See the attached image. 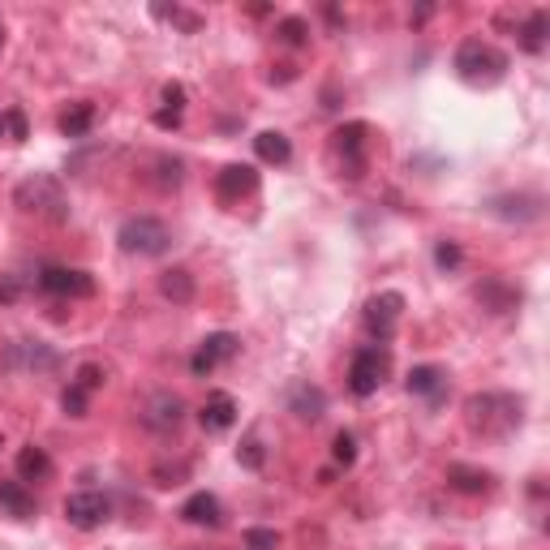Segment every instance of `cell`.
<instances>
[{
	"instance_id": "28",
	"label": "cell",
	"mask_w": 550,
	"mask_h": 550,
	"mask_svg": "<svg viewBox=\"0 0 550 550\" xmlns=\"http://www.w3.org/2000/svg\"><path fill=\"white\" fill-rule=\"evenodd\" d=\"M275 39L288 43V48H301V43H310V26L301 18H280L275 22Z\"/></svg>"
},
{
	"instance_id": "31",
	"label": "cell",
	"mask_w": 550,
	"mask_h": 550,
	"mask_svg": "<svg viewBox=\"0 0 550 550\" xmlns=\"http://www.w3.org/2000/svg\"><path fill=\"white\" fill-rule=\"evenodd\" d=\"M460 263H465V254H460L456 241H439V245H434V267H439V271H460Z\"/></svg>"
},
{
	"instance_id": "5",
	"label": "cell",
	"mask_w": 550,
	"mask_h": 550,
	"mask_svg": "<svg viewBox=\"0 0 550 550\" xmlns=\"http://www.w3.org/2000/svg\"><path fill=\"white\" fill-rule=\"evenodd\" d=\"M387 374H392V353L383 344H361L349 361V392L366 400L387 383Z\"/></svg>"
},
{
	"instance_id": "23",
	"label": "cell",
	"mask_w": 550,
	"mask_h": 550,
	"mask_svg": "<svg viewBox=\"0 0 550 550\" xmlns=\"http://www.w3.org/2000/svg\"><path fill=\"white\" fill-rule=\"evenodd\" d=\"M159 293H164L172 306H185V301H194V275L185 267H172L159 275Z\"/></svg>"
},
{
	"instance_id": "29",
	"label": "cell",
	"mask_w": 550,
	"mask_h": 550,
	"mask_svg": "<svg viewBox=\"0 0 550 550\" xmlns=\"http://www.w3.org/2000/svg\"><path fill=\"white\" fill-rule=\"evenodd\" d=\"M26 112L22 108H5L0 112V138H9V142H26Z\"/></svg>"
},
{
	"instance_id": "8",
	"label": "cell",
	"mask_w": 550,
	"mask_h": 550,
	"mask_svg": "<svg viewBox=\"0 0 550 550\" xmlns=\"http://www.w3.org/2000/svg\"><path fill=\"white\" fill-rule=\"evenodd\" d=\"M39 293L48 297H95V275L82 271V267H43L39 271Z\"/></svg>"
},
{
	"instance_id": "26",
	"label": "cell",
	"mask_w": 550,
	"mask_h": 550,
	"mask_svg": "<svg viewBox=\"0 0 550 550\" xmlns=\"http://www.w3.org/2000/svg\"><path fill=\"white\" fill-rule=\"evenodd\" d=\"M477 301H486L495 314H503V310H512L516 301H520V293L516 288H508V284H499V280H486L482 288H477Z\"/></svg>"
},
{
	"instance_id": "24",
	"label": "cell",
	"mask_w": 550,
	"mask_h": 550,
	"mask_svg": "<svg viewBox=\"0 0 550 550\" xmlns=\"http://www.w3.org/2000/svg\"><path fill=\"white\" fill-rule=\"evenodd\" d=\"M185 117V86L181 82H168L164 86V108L155 112V125L159 129H177Z\"/></svg>"
},
{
	"instance_id": "3",
	"label": "cell",
	"mask_w": 550,
	"mask_h": 550,
	"mask_svg": "<svg viewBox=\"0 0 550 550\" xmlns=\"http://www.w3.org/2000/svg\"><path fill=\"white\" fill-rule=\"evenodd\" d=\"M13 202L26 211V215H35V220H52V224H61L65 215H69V202H65V185L48 177V172H35V177H26L18 190H13Z\"/></svg>"
},
{
	"instance_id": "37",
	"label": "cell",
	"mask_w": 550,
	"mask_h": 550,
	"mask_svg": "<svg viewBox=\"0 0 550 550\" xmlns=\"http://www.w3.org/2000/svg\"><path fill=\"white\" fill-rule=\"evenodd\" d=\"M0 48H5V26H0Z\"/></svg>"
},
{
	"instance_id": "7",
	"label": "cell",
	"mask_w": 550,
	"mask_h": 550,
	"mask_svg": "<svg viewBox=\"0 0 550 550\" xmlns=\"http://www.w3.org/2000/svg\"><path fill=\"white\" fill-rule=\"evenodd\" d=\"M138 422L155 434H177L185 422V400L177 392H151L138 409Z\"/></svg>"
},
{
	"instance_id": "18",
	"label": "cell",
	"mask_w": 550,
	"mask_h": 550,
	"mask_svg": "<svg viewBox=\"0 0 550 550\" xmlns=\"http://www.w3.org/2000/svg\"><path fill=\"white\" fill-rule=\"evenodd\" d=\"M288 409H293L301 422H318V417L327 413V396H323V387H314V383H297L293 392H288Z\"/></svg>"
},
{
	"instance_id": "6",
	"label": "cell",
	"mask_w": 550,
	"mask_h": 550,
	"mask_svg": "<svg viewBox=\"0 0 550 550\" xmlns=\"http://www.w3.org/2000/svg\"><path fill=\"white\" fill-rule=\"evenodd\" d=\"M121 250L125 254H138V258H159L172 245V233L164 220H155V215H129V220L121 224Z\"/></svg>"
},
{
	"instance_id": "13",
	"label": "cell",
	"mask_w": 550,
	"mask_h": 550,
	"mask_svg": "<svg viewBox=\"0 0 550 550\" xmlns=\"http://www.w3.org/2000/svg\"><path fill=\"white\" fill-rule=\"evenodd\" d=\"M490 215L529 224V220H538L542 215V198L538 194H499V198H490Z\"/></svg>"
},
{
	"instance_id": "27",
	"label": "cell",
	"mask_w": 550,
	"mask_h": 550,
	"mask_svg": "<svg viewBox=\"0 0 550 550\" xmlns=\"http://www.w3.org/2000/svg\"><path fill=\"white\" fill-rule=\"evenodd\" d=\"M151 13H155V18H164V22H172V26H181L185 35H194L198 26H202V13H190V9H181V5H155Z\"/></svg>"
},
{
	"instance_id": "19",
	"label": "cell",
	"mask_w": 550,
	"mask_h": 550,
	"mask_svg": "<svg viewBox=\"0 0 550 550\" xmlns=\"http://www.w3.org/2000/svg\"><path fill=\"white\" fill-rule=\"evenodd\" d=\"M447 486L460 490V495H490V490H495V477H490L486 469L452 465V469H447Z\"/></svg>"
},
{
	"instance_id": "11",
	"label": "cell",
	"mask_w": 550,
	"mask_h": 550,
	"mask_svg": "<svg viewBox=\"0 0 550 550\" xmlns=\"http://www.w3.org/2000/svg\"><path fill=\"white\" fill-rule=\"evenodd\" d=\"M237 349H241V340L233 336V331H215V336H207V340L198 344V353L190 357V370L198 374V379H207V374H211L215 366L233 361V357H237Z\"/></svg>"
},
{
	"instance_id": "4",
	"label": "cell",
	"mask_w": 550,
	"mask_h": 550,
	"mask_svg": "<svg viewBox=\"0 0 550 550\" xmlns=\"http://www.w3.org/2000/svg\"><path fill=\"white\" fill-rule=\"evenodd\" d=\"M366 142H370V125L366 121H349L331 134L327 151H331V164L340 168V177L357 181L366 172Z\"/></svg>"
},
{
	"instance_id": "36",
	"label": "cell",
	"mask_w": 550,
	"mask_h": 550,
	"mask_svg": "<svg viewBox=\"0 0 550 550\" xmlns=\"http://www.w3.org/2000/svg\"><path fill=\"white\" fill-rule=\"evenodd\" d=\"M18 297V275H5V280H0V301H13Z\"/></svg>"
},
{
	"instance_id": "34",
	"label": "cell",
	"mask_w": 550,
	"mask_h": 550,
	"mask_svg": "<svg viewBox=\"0 0 550 550\" xmlns=\"http://www.w3.org/2000/svg\"><path fill=\"white\" fill-rule=\"evenodd\" d=\"M86 400H91V396H86V392H78V387L69 383L65 392H61V409H65L69 417H86Z\"/></svg>"
},
{
	"instance_id": "17",
	"label": "cell",
	"mask_w": 550,
	"mask_h": 550,
	"mask_svg": "<svg viewBox=\"0 0 550 550\" xmlns=\"http://www.w3.org/2000/svg\"><path fill=\"white\" fill-rule=\"evenodd\" d=\"M409 392L430 400V404H443L447 400V374L439 366H413L409 370Z\"/></svg>"
},
{
	"instance_id": "32",
	"label": "cell",
	"mask_w": 550,
	"mask_h": 550,
	"mask_svg": "<svg viewBox=\"0 0 550 550\" xmlns=\"http://www.w3.org/2000/svg\"><path fill=\"white\" fill-rule=\"evenodd\" d=\"M275 546H280L275 529H245V550H275Z\"/></svg>"
},
{
	"instance_id": "16",
	"label": "cell",
	"mask_w": 550,
	"mask_h": 550,
	"mask_svg": "<svg viewBox=\"0 0 550 550\" xmlns=\"http://www.w3.org/2000/svg\"><path fill=\"white\" fill-rule=\"evenodd\" d=\"M39 503L35 495L26 490V482H0V516L9 520H35Z\"/></svg>"
},
{
	"instance_id": "30",
	"label": "cell",
	"mask_w": 550,
	"mask_h": 550,
	"mask_svg": "<svg viewBox=\"0 0 550 550\" xmlns=\"http://www.w3.org/2000/svg\"><path fill=\"white\" fill-rule=\"evenodd\" d=\"M108 383V374H104V366H95V361H86V366H78V374H74V387L78 392H99V387Z\"/></svg>"
},
{
	"instance_id": "22",
	"label": "cell",
	"mask_w": 550,
	"mask_h": 550,
	"mask_svg": "<svg viewBox=\"0 0 550 550\" xmlns=\"http://www.w3.org/2000/svg\"><path fill=\"white\" fill-rule=\"evenodd\" d=\"M254 151L263 164H288V159H293V142H288L280 129H263V134L254 138Z\"/></svg>"
},
{
	"instance_id": "33",
	"label": "cell",
	"mask_w": 550,
	"mask_h": 550,
	"mask_svg": "<svg viewBox=\"0 0 550 550\" xmlns=\"http://www.w3.org/2000/svg\"><path fill=\"white\" fill-rule=\"evenodd\" d=\"M331 456H336L340 465H353V460H357V439H353L349 430L336 434V443H331Z\"/></svg>"
},
{
	"instance_id": "1",
	"label": "cell",
	"mask_w": 550,
	"mask_h": 550,
	"mask_svg": "<svg viewBox=\"0 0 550 550\" xmlns=\"http://www.w3.org/2000/svg\"><path fill=\"white\" fill-rule=\"evenodd\" d=\"M465 422L482 439H508L525 426V400L516 392H477L465 400Z\"/></svg>"
},
{
	"instance_id": "12",
	"label": "cell",
	"mask_w": 550,
	"mask_h": 550,
	"mask_svg": "<svg viewBox=\"0 0 550 550\" xmlns=\"http://www.w3.org/2000/svg\"><path fill=\"white\" fill-rule=\"evenodd\" d=\"M215 194H220V202H228V207H237L241 198L258 194V168L254 164H224L220 177H215Z\"/></svg>"
},
{
	"instance_id": "14",
	"label": "cell",
	"mask_w": 550,
	"mask_h": 550,
	"mask_svg": "<svg viewBox=\"0 0 550 550\" xmlns=\"http://www.w3.org/2000/svg\"><path fill=\"white\" fill-rule=\"evenodd\" d=\"M181 520H185V525H202V529H220L224 525V508H220V499H215V495L198 490V495H190L181 503Z\"/></svg>"
},
{
	"instance_id": "25",
	"label": "cell",
	"mask_w": 550,
	"mask_h": 550,
	"mask_svg": "<svg viewBox=\"0 0 550 550\" xmlns=\"http://www.w3.org/2000/svg\"><path fill=\"white\" fill-rule=\"evenodd\" d=\"M91 125H95V104H86V99H82V104H74L61 117V134L65 138H86V134H91Z\"/></svg>"
},
{
	"instance_id": "21",
	"label": "cell",
	"mask_w": 550,
	"mask_h": 550,
	"mask_svg": "<svg viewBox=\"0 0 550 550\" xmlns=\"http://www.w3.org/2000/svg\"><path fill=\"white\" fill-rule=\"evenodd\" d=\"M48 477H52V456L43 447L26 443L18 452V482H48Z\"/></svg>"
},
{
	"instance_id": "20",
	"label": "cell",
	"mask_w": 550,
	"mask_h": 550,
	"mask_svg": "<svg viewBox=\"0 0 550 550\" xmlns=\"http://www.w3.org/2000/svg\"><path fill=\"white\" fill-rule=\"evenodd\" d=\"M546 31H550V13H546V9H533L529 18L516 26V39H520V48H525V52H533V56H538V52H546Z\"/></svg>"
},
{
	"instance_id": "10",
	"label": "cell",
	"mask_w": 550,
	"mask_h": 550,
	"mask_svg": "<svg viewBox=\"0 0 550 550\" xmlns=\"http://www.w3.org/2000/svg\"><path fill=\"white\" fill-rule=\"evenodd\" d=\"M108 516H112V503H108V495H99V490H74V495L65 499V520L82 533L104 529Z\"/></svg>"
},
{
	"instance_id": "2",
	"label": "cell",
	"mask_w": 550,
	"mask_h": 550,
	"mask_svg": "<svg viewBox=\"0 0 550 550\" xmlns=\"http://www.w3.org/2000/svg\"><path fill=\"white\" fill-rule=\"evenodd\" d=\"M456 78L473 86V91H490V86H499L503 74H508V56H503L495 43H486V39H465L456 48Z\"/></svg>"
},
{
	"instance_id": "15",
	"label": "cell",
	"mask_w": 550,
	"mask_h": 550,
	"mask_svg": "<svg viewBox=\"0 0 550 550\" xmlns=\"http://www.w3.org/2000/svg\"><path fill=\"white\" fill-rule=\"evenodd\" d=\"M198 422H202V430L224 434L228 426L237 422V400L228 396V392H211L207 404H202V413H198Z\"/></svg>"
},
{
	"instance_id": "35",
	"label": "cell",
	"mask_w": 550,
	"mask_h": 550,
	"mask_svg": "<svg viewBox=\"0 0 550 550\" xmlns=\"http://www.w3.org/2000/svg\"><path fill=\"white\" fill-rule=\"evenodd\" d=\"M237 460H241L245 469H263V443H258L254 434H250V439H245V443L237 447Z\"/></svg>"
},
{
	"instance_id": "9",
	"label": "cell",
	"mask_w": 550,
	"mask_h": 550,
	"mask_svg": "<svg viewBox=\"0 0 550 550\" xmlns=\"http://www.w3.org/2000/svg\"><path fill=\"white\" fill-rule=\"evenodd\" d=\"M400 314H404V297L400 293H374L366 301V310H361V323H366V331L379 344H387L396 336V327H400Z\"/></svg>"
}]
</instances>
